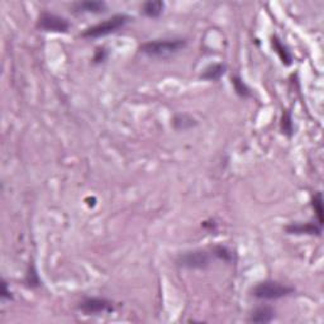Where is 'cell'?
<instances>
[{"label": "cell", "instance_id": "cell-15", "mask_svg": "<svg viewBox=\"0 0 324 324\" xmlns=\"http://www.w3.org/2000/svg\"><path fill=\"white\" fill-rule=\"evenodd\" d=\"M312 205H313V209H314L315 216H317L318 224L323 225L324 208H323V198H322V194H320V193H317V194L314 195V198H313V201H312Z\"/></svg>", "mask_w": 324, "mask_h": 324}, {"label": "cell", "instance_id": "cell-7", "mask_svg": "<svg viewBox=\"0 0 324 324\" xmlns=\"http://www.w3.org/2000/svg\"><path fill=\"white\" fill-rule=\"evenodd\" d=\"M285 231L290 234H309V236H320L322 225L314 223H291L285 227Z\"/></svg>", "mask_w": 324, "mask_h": 324}, {"label": "cell", "instance_id": "cell-4", "mask_svg": "<svg viewBox=\"0 0 324 324\" xmlns=\"http://www.w3.org/2000/svg\"><path fill=\"white\" fill-rule=\"evenodd\" d=\"M37 26L42 31L54 33H67L70 29V23L66 18L47 12L41 13Z\"/></svg>", "mask_w": 324, "mask_h": 324}, {"label": "cell", "instance_id": "cell-5", "mask_svg": "<svg viewBox=\"0 0 324 324\" xmlns=\"http://www.w3.org/2000/svg\"><path fill=\"white\" fill-rule=\"evenodd\" d=\"M179 266L186 269H205L211 263V256L205 251H192L182 253L176 260Z\"/></svg>", "mask_w": 324, "mask_h": 324}, {"label": "cell", "instance_id": "cell-19", "mask_svg": "<svg viewBox=\"0 0 324 324\" xmlns=\"http://www.w3.org/2000/svg\"><path fill=\"white\" fill-rule=\"evenodd\" d=\"M12 298H13L12 293H10V290H8L7 282L3 280L2 281V299L3 300H10Z\"/></svg>", "mask_w": 324, "mask_h": 324}, {"label": "cell", "instance_id": "cell-9", "mask_svg": "<svg viewBox=\"0 0 324 324\" xmlns=\"http://www.w3.org/2000/svg\"><path fill=\"white\" fill-rule=\"evenodd\" d=\"M225 65L223 64H212L209 65L208 67L204 69V71L201 72L200 78L203 80H208V81H218L223 75L225 73Z\"/></svg>", "mask_w": 324, "mask_h": 324}, {"label": "cell", "instance_id": "cell-11", "mask_svg": "<svg viewBox=\"0 0 324 324\" xmlns=\"http://www.w3.org/2000/svg\"><path fill=\"white\" fill-rule=\"evenodd\" d=\"M165 9V3L163 2H146L143 3L142 13L148 18H159Z\"/></svg>", "mask_w": 324, "mask_h": 324}, {"label": "cell", "instance_id": "cell-8", "mask_svg": "<svg viewBox=\"0 0 324 324\" xmlns=\"http://www.w3.org/2000/svg\"><path fill=\"white\" fill-rule=\"evenodd\" d=\"M73 9L78 13H92L99 14L107 10V3L99 2V0H89V2H80L73 5Z\"/></svg>", "mask_w": 324, "mask_h": 324}, {"label": "cell", "instance_id": "cell-3", "mask_svg": "<svg viewBox=\"0 0 324 324\" xmlns=\"http://www.w3.org/2000/svg\"><path fill=\"white\" fill-rule=\"evenodd\" d=\"M294 293V289L288 285L280 284L277 281H263L253 288L252 294L255 298L263 299V300H276V299L285 298Z\"/></svg>", "mask_w": 324, "mask_h": 324}, {"label": "cell", "instance_id": "cell-18", "mask_svg": "<svg viewBox=\"0 0 324 324\" xmlns=\"http://www.w3.org/2000/svg\"><path fill=\"white\" fill-rule=\"evenodd\" d=\"M27 282H29L31 287H38L40 285V280H38L36 271H32L27 275Z\"/></svg>", "mask_w": 324, "mask_h": 324}, {"label": "cell", "instance_id": "cell-10", "mask_svg": "<svg viewBox=\"0 0 324 324\" xmlns=\"http://www.w3.org/2000/svg\"><path fill=\"white\" fill-rule=\"evenodd\" d=\"M275 318V310L271 307L263 306L255 309L251 315V322L253 323H270Z\"/></svg>", "mask_w": 324, "mask_h": 324}, {"label": "cell", "instance_id": "cell-12", "mask_svg": "<svg viewBox=\"0 0 324 324\" xmlns=\"http://www.w3.org/2000/svg\"><path fill=\"white\" fill-rule=\"evenodd\" d=\"M272 47H274V50L276 51V53L279 54L282 64L287 65V66L291 65V62H293V54H291L290 51L288 50L287 46H285L277 37H272Z\"/></svg>", "mask_w": 324, "mask_h": 324}, {"label": "cell", "instance_id": "cell-13", "mask_svg": "<svg viewBox=\"0 0 324 324\" xmlns=\"http://www.w3.org/2000/svg\"><path fill=\"white\" fill-rule=\"evenodd\" d=\"M197 126V121L187 114H179L174 118V127L179 130H186Z\"/></svg>", "mask_w": 324, "mask_h": 324}, {"label": "cell", "instance_id": "cell-2", "mask_svg": "<svg viewBox=\"0 0 324 324\" xmlns=\"http://www.w3.org/2000/svg\"><path fill=\"white\" fill-rule=\"evenodd\" d=\"M130 21V17L127 14H116L113 17L105 19V21L100 22V23L95 24L90 28L85 29L83 32V37L85 38H100L109 36V34L114 33L118 29L123 28L124 26Z\"/></svg>", "mask_w": 324, "mask_h": 324}, {"label": "cell", "instance_id": "cell-16", "mask_svg": "<svg viewBox=\"0 0 324 324\" xmlns=\"http://www.w3.org/2000/svg\"><path fill=\"white\" fill-rule=\"evenodd\" d=\"M281 129L282 133L289 136L290 137L294 132V126H293V118H291L290 113L289 111H284L282 113V118H281Z\"/></svg>", "mask_w": 324, "mask_h": 324}, {"label": "cell", "instance_id": "cell-20", "mask_svg": "<svg viewBox=\"0 0 324 324\" xmlns=\"http://www.w3.org/2000/svg\"><path fill=\"white\" fill-rule=\"evenodd\" d=\"M107 59V51L105 50H98L97 53L94 56V61L95 62H102Z\"/></svg>", "mask_w": 324, "mask_h": 324}, {"label": "cell", "instance_id": "cell-17", "mask_svg": "<svg viewBox=\"0 0 324 324\" xmlns=\"http://www.w3.org/2000/svg\"><path fill=\"white\" fill-rule=\"evenodd\" d=\"M213 253L217 256L218 258L223 261H232V252L224 246H216L213 249Z\"/></svg>", "mask_w": 324, "mask_h": 324}, {"label": "cell", "instance_id": "cell-14", "mask_svg": "<svg viewBox=\"0 0 324 324\" xmlns=\"http://www.w3.org/2000/svg\"><path fill=\"white\" fill-rule=\"evenodd\" d=\"M232 84H233V88L236 90L237 94L242 98H249L251 97V89L247 86V84L242 80L239 76H233L232 78Z\"/></svg>", "mask_w": 324, "mask_h": 324}, {"label": "cell", "instance_id": "cell-1", "mask_svg": "<svg viewBox=\"0 0 324 324\" xmlns=\"http://www.w3.org/2000/svg\"><path fill=\"white\" fill-rule=\"evenodd\" d=\"M186 47V41L182 38H163L143 43L140 51L149 57H165L173 56L179 51Z\"/></svg>", "mask_w": 324, "mask_h": 324}, {"label": "cell", "instance_id": "cell-6", "mask_svg": "<svg viewBox=\"0 0 324 324\" xmlns=\"http://www.w3.org/2000/svg\"><path fill=\"white\" fill-rule=\"evenodd\" d=\"M80 310L85 314L91 315V314H100V313L104 312H111L113 310V306L107 299H100V298H86L84 299L80 303Z\"/></svg>", "mask_w": 324, "mask_h": 324}]
</instances>
